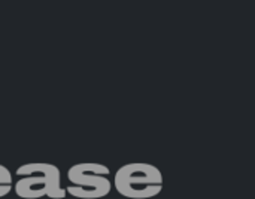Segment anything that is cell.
Instances as JSON below:
<instances>
[{"label":"cell","instance_id":"cell-1","mask_svg":"<svg viewBox=\"0 0 255 199\" xmlns=\"http://www.w3.org/2000/svg\"><path fill=\"white\" fill-rule=\"evenodd\" d=\"M16 176L22 177L13 185L15 194L22 199H63L66 189L61 186L60 170L46 162H31L21 165Z\"/></svg>","mask_w":255,"mask_h":199},{"label":"cell","instance_id":"cell-2","mask_svg":"<svg viewBox=\"0 0 255 199\" xmlns=\"http://www.w3.org/2000/svg\"><path fill=\"white\" fill-rule=\"evenodd\" d=\"M161 171L146 162H131L123 165L114 179V186L120 195L128 199H149L163 191Z\"/></svg>","mask_w":255,"mask_h":199},{"label":"cell","instance_id":"cell-3","mask_svg":"<svg viewBox=\"0 0 255 199\" xmlns=\"http://www.w3.org/2000/svg\"><path fill=\"white\" fill-rule=\"evenodd\" d=\"M109 168L97 162H82L73 165L67 171V179L72 186H67L66 194L79 199H100L109 195L112 183L106 177Z\"/></svg>","mask_w":255,"mask_h":199},{"label":"cell","instance_id":"cell-4","mask_svg":"<svg viewBox=\"0 0 255 199\" xmlns=\"http://www.w3.org/2000/svg\"><path fill=\"white\" fill-rule=\"evenodd\" d=\"M10 191H12V174L4 165H0V198L6 197Z\"/></svg>","mask_w":255,"mask_h":199}]
</instances>
